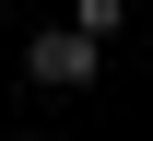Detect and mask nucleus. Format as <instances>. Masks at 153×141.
I'll list each match as a JSON object with an SVG mask.
<instances>
[{
	"mask_svg": "<svg viewBox=\"0 0 153 141\" xmlns=\"http://www.w3.org/2000/svg\"><path fill=\"white\" fill-rule=\"evenodd\" d=\"M94 47H106V35H82V24H47V35H36V47H24V71H36V82H47V94H82V82H94V71H106V59H94Z\"/></svg>",
	"mask_w": 153,
	"mask_h": 141,
	"instance_id": "nucleus-1",
	"label": "nucleus"
},
{
	"mask_svg": "<svg viewBox=\"0 0 153 141\" xmlns=\"http://www.w3.org/2000/svg\"><path fill=\"white\" fill-rule=\"evenodd\" d=\"M71 24H82V35H118V24H130V0H71Z\"/></svg>",
	"mask_w": 153,
	"mask_h": 141,
	"instance_id": "nucleus-2",
	"label": "nucleus"
}]
</instances>
